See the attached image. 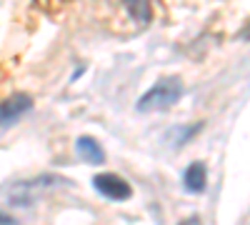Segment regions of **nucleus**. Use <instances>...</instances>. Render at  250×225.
Wrapping results in <instances>:
<instances>
[{"mask_svg": "<svg viewBox=\"0 0 250 225\" xmlns=\"http://www.w3.org/2000/svg\"><path fill=\"white\" fill-rule=\"evenodd\" d=\"M183 95V83L178 78H163L158 83L140 98L138 103V110L140 113H155V110H168L173 108Z\"/></svg>", "mask_w": 250, "mask_h": 225, "instance_id": "nucleus-1", "label": "nucleus"}, {"mask_svg": "<svg viewBox=\"0 0 250 225\" xmlns=\"http://www.w3.org/2000/svg\"><path fill=\"white\" fill-rule=\"evenodd\" d=\"M30 108H33V100L25 93H18V95L3 100L0 103V130H8L10 125H15Z\"/></svg>", "mask_w": 250, "mask_h": 225, "instance_id": "nucleus-2", "label": "nucleus"}, {"mask_svg": "<svg viewBox=\"0 0 250 225\" xmlns=\"http://www.w3.org/2000/svg\"><path fill=\"white\" fill-rule=\"evenodd\" d=\"M93 185H95V190H98L100 195H105V198H110V200H128V198L133 195V190H130L128 183H125L120 175H113V173H100V175H95Z\"/></svg>", "mask_w": 250, "mask_h": 225, "instance_id": "nucleus-3", "label": "nucleus"}, {"mask_svg": "<svg viewBox=\"0 0 250 225\" xmlns=\"http://www.w3.org/2000/svg\"><path fill=\"white\" fill-rule=\"evenodd\" d=\"M75 148H78L80 160L90 163V165H100V163L105 160V153H103L100 143H98V140H93V138H80Z\"/></svg>", "mask_w": 250, "mask_h": 225, "instance_id": "nucleus-4", "label": "nucleus"}, {"mask_svg": "<svg viewBox=\"0 0 250 225\" xmlns=\"http://www.w3.org/2000/svg\"><path fill=\"white\" fill-rule=\"evenodd\" d=\"M185 188L190 193H203L205 190V165L203 163H193L185 170Z\"/></svg>", "mask_w": 250, "mask_h": 225, "instance_id": "nucleus-5", "label": "nucleus"}, {"mask_svg": "<svg viewBox=\"0 0 250 225\" xmlns=\"http://www.w3.org/2000/svg\"><path fill=\"white\" fill-rule=\"evenodd\" d=\"M125 8H128V13L133 15V20L138 25H145V23H150V0H125Z\"/></svg>", "mask_w": 250, "mask_h": 225, "instance_id": "nucleus-6", "label": "nucleus"}]
</instances>
